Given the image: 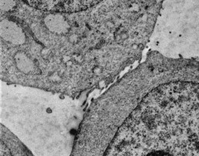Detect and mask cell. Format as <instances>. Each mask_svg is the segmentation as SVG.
Segmentation results:
<instances>
[{"label": "cell", "mask_w": 199, "mask_h": 156, "mask_svg": "<svg viewBox=\"0 0 199 156\" xmlns=\"http://www.w3.org/2000/svg\"><path fill=\"white\" fill-rule=\"evenodd\" d=\"M163 1H94L75 12L0 1L1 77L78 98L142 57Z\"/></svg>", "instance_id": "obj_1"}, {"label": "cell", "mask_w": 199, "mask_h": 156, "mask_svg": "<svg viewBox=\"0 0 199 156\" xmlns=\"http://www.w3.org/2000/svg\"><path fill=\"white\" fill-rule=\"evenodd\" d=\"M101 156H199L142 97L101 148Z\"/></svg>", "instance_id": "obj_2"}, {"label": "cell", "mask_w": 199, "mask_h": 156, "mask_svg": "<svg viewBox=\"0 0 199 156\" xmlns=\"http://www.w3.org/2000/svg\"><path fill=\"white\" fill-rule=\"evenodd\" d=\"M150 42L166 57L199 56V1H163Z\"/></svg>", "instance_id": "obj_3"}]
</instances>
